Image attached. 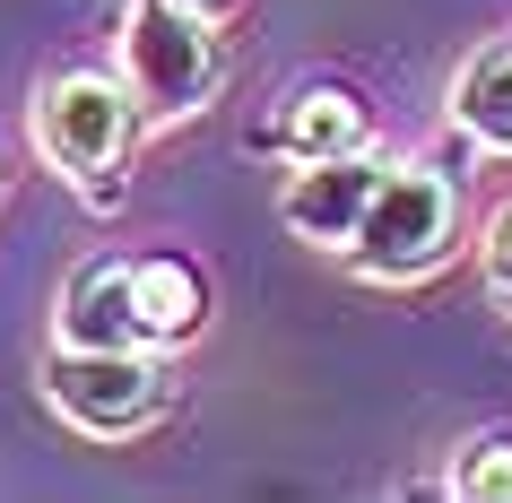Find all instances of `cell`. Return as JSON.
I'll return each mask as SVG.
<instances>
[{"label": "cell", "mask_w": 512, "mask_h": 503, "mask_svg": "<svg viewBox=\"0 0 512 503\" xmlns=\"http://www.w3.org/2000/svg\"><path fill=\"white\" fill-rule=\"evenodd\" d=\"M113 70L139 96L148 131L191 122L217 105L226 87V27L191 0H122V35H113Z\"/></svg>", "instance_id": "7a4b0ae2"}, {"label": "cell", "mask_w": 512, "mask_h": 503, "mask_svg": "<svg viewBox=\"0 0 512 503\" xmlns=\"http://www.w3.org/2000/svg\"><path fill=\"white\" fill-rule=\"evenodd\" d=\"M27 131H35V157L53 165L96 217L122 209V174H131L139 131H148V113L122 87V70H53L27 105Z\"/></svg>", "instance_id": "6da1fadb"}, {"label": "cell", "mask_w": 512, "mask_h": 503, "mask_svg": "<svg viewBox=\"0 0 512 503\" xmlns=\"http://www.w3.org/2000/svg\"><path fill=\"white\" fill-rule=\"evenodd\" d=\"M139 278V321H148V347H191L209 330V269L183 261V252H131Z\"/></svg>", "instance_id": "9c48e42d"}, {"label": "cell", "mask_w": 512, "mask_h": 503, "mask_svg": "<svg viewBox=\"0 0 512 503\" xmlns=\"http://www.w3.org/2000/svg\"><path fill=\"white\" fill-rule=\"evenodd\" d=\"M374 148H348V157H313V165H287V183H278V226L313 252H348V235L365 226V200L382 183Z\"/></svg>", "instance_id": "5b68a950"}, {"label": "cell", "mask_w": 512, "mask_h": 503, "mask_svg": "<svg viewBox=\"0 0 512 503\" xmlns=\"http://www.w3.org/2000/svg\"><path fill=\"white\" fill-rule=\"evenodd\" d=\"M0 183H9V174H0Z\"/></svg>", "instance_id": "4fadbf2b"}, {"label": "cell", "mask_w": 512, "mask_h": 503, "mask_svg": "<svg viewBox=\"0 0 512 503\" xmlns=\"http://www.w3.org/2000/svg\"><path fill=\"white\" fill-rule=\"evenodd\" d=\"M478 278L512 304V209L495 217V226H486V243H478Z\"/></svg>", "instance_id": "8fae6325"}, {"label": "cell", "mask_w": 512, "mask_h": 503, "mask_svg": "<svg viewBox=\"0 0 512 503\" xmlns=\"http://www.w3.org/2000/svg\"><path fill=\"white\" fill-rule=\"evenodd\" d=\"M44 408H53L70 434L87 443H131L174 408V373H165V347H79V339H53L44 347Z\"/></svg>", "instance_id": "3957f363"}, {"label": "cell", "mask_w": 512, "mask_h": 503, "mask_svg": "<svg viewBox=\"0 0 512 503\" xmlns=\"http://www.w3.org/2000/svg\"><path fill=\"white\" fill-rule=\"evenodd\" d=\"M252 148L278 157V165H313V157L374 148V105H365L348 79H296L287 96H278V113L252 131Z\"/></svg>", "instance_id": "8992f818"}, {"label": "cell", "mask_w": 512, "mask_h": 503, "mask_svg": "<svg viewBox=\"0 0 512 503\" xmlns=\"http://www.w3.org/2000/svg\"><path fill=\"white\" fill-rule=\"evenodd\" d=\"M443 122H452L469 148H486V157H512V35L478 44V53L452 70V87H443Z\"/></svg>", "instance_id": "ba28073f"}, {"label": "cell", "mask_w": 512, "mask_h": 503, "mask_svg": "<svg viewBox=\"0 0 512 503\" xmlns=\"http://www.w3.org/2000/svg\"><path fill=\"white\" fill-rule=\"evenodd\" d=\"M191 9H209V18H226V9H235V0H191Z\"/></svg>", "instance_id": "7c38bea8"}, {"label": "cell", "mask_w": 512, "mask_h": 503, "mask_svg": "<svg viewBox=\"0 0 512 503\" xmlns=\"http://www.w3.org/2000/svg\"><path fill=\"white\" fill-rule=\"evenodd\" d=\"M53 339H79V347H148L131 252H96V261L70 269V287H61V313H53Z\"/></svg>", "instance_id": "52a82bcc"}, {"label": "cell", "mask_w": 512, "mask_h": 503, "mask_svg": "<svg viewBox=\"0 0 512 503\" xmlns=\"http://www.w3.org/2000/svg\"><path fill=\"white\" fill-rule=\"evenodd\" d=\"M460 243V183L443 165H382L374 200H365V226L348 235L339 261L365 278V287H417L452 261Z\"/></svg>", "instance_id": "277c9868"}, {"label": "cell", "mask_w": 512, "mask_h": 503, "mask_svg": "<svg viewBox=\"0 0 512 503\" xmlns=\"http://www.w3.org/2000/svg\"><path fill=\"white\" fill-rule=\"evenodd\" d=\"M443 495L460 503H512V434H469L443 469Z\"/></svg>", "instance_id": "30bf717a"}]
</instances>
